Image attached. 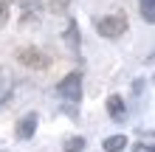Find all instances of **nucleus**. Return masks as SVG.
<instances>
[{"label": "nucleus", "instance_id": "nucleus-2", "mask_svg": "<svg viewBox=\"0 0 155 152\" xmlns=\"http://www.w3.org/2000/svg\"><path fill=\"white\" fill-rule=\"evenodd\" d=\"M96 31H99V37H104V40H116V37H121L127 31V17L124 14H107V17H102V20L96 23Z\"/></svg>", "mask_w": 155, "mask_h": 152}, {"label": "nucleus", "instance_id": "nucleus-1", "mask_svg": "<svg viewBox=\"0 0 155 152\" xmlns=\"http://www.w3.org/2000/svg\"><path fill=\"white\" fill-rule=\"evenodd\" d=\"M17 62L25 68H31V70H45V68H51V57L45 51L40 48H34V45H23V48H17Z\"/></svg>", "mask_w": 155, "mask_h": 152}, {"label": "nucleus", "instance_id": "nucleus-8", "mask_svg": "<svg viewBox=\"0 0 155 152\" xmlns=\"http://www.w3.org/2000/svg\"><path fill=\"white\" fill-rule=\"evenodd\" d=\"M141 17L147 23H155V0H141Z\"/></svg>", "mask_w": 155, "mask_h": 152}, {"label": "nucleus", "instance_id": "nucleus-10", "mask_svg": "<svg viewBox=\"0 0 155 152\" xmlns=\"http://www.w3.org/2000/svg\"><path fill=\"white\" fill-rule=\"evenodd\" d=\"M8 11H12V0H0V28H3L6 20H8Z\"/></svg>", "mask_w": 155, "mask_h": 152}, {"label": "nucleus", "instance_id": "nucleus-11", "mask_svg": "<svg viewBox=\"0 0 155 152\" xmlns=\"http://www.w3.org/2000/svg\"><path fill=\"white\" fill-rule=\"evenodd\" d=\"M68 3H71V0H48V8H51L54 14H62L68 8Z\"/></svg>", "mask_w": 155, "mask_h": 152}, {"label": "nucleus", "instance_id": "nucleus-5", "mask_svg": "<svg viewBox=\"0 0 155 152\" xmlns=\"http://www.w3.org/2000/svg\"><path fill=\"white\" fill-rule=\"evenodd\" d=\"M107 113H110L113 121H124L127 118V107H124V99L118 93H113L110 99H107Z\"/></svg>", "mask_w": 155, "mask_h": 152}, {"label": "nucleus", "instance_id": "nucleus-9", "mask_svg": "<svg viewBox=\"0 0 155 152\" xmlns=\"http://www.w3.org/2000/svg\"><path fill=\"white\" fill-rule=\"evenodd\" d=\"M65 40L71 42V48H74V51L79 48V31H76V23H74V20H71V25H68V31H65Z\"/></svg>", "mask_w": 155, "mask_h": 152}, {"label": "nucleus", "instance_id": "nucleus-4", "mask_svg": "<svg viewBox=\"0 0 155 152\" xmlns=\"http://www.w3.org/2000/svg\"><path fill=\"white\" fill-rule=\"evenodd\" d=\"M37 124H40V115H37V113H25L23 118L17 121L14 135L20 138V141H28V138H34V132H37Z\"/></svg>", "mask_w": 155, "mask_h": 152}, {"label": "nucleus", "instance_id": "nucleus-13", "mask_svg": "<svg viewBox=\"0 0 155 152\" xmlns=\"http://www.w3.org/2000/svg\"><path fill=\"white\" fill-rule=\"evenodd\" d=\"M150 59H155V51H152V53H150Z\"/></svg>", "mask_w": 155, "mask_h": 152}, {"label": "nucleus", "instance_id": "nucleus-7", "mask_svg": "<svg viewBox=\"0 0 155 152\" xmlns=\"http://www.w3.org/2000/svg\"><path fill=\"white\" fill-rule=\"evenodd\" d=\"M62 149H65V152H82V149H85V138H82V135H71V138H65Z\"/></svg>", "mask_w": 155, "mask_h": 152}, {"label": "nucleus", "instance_id": "nucleus-6", "mask_svg": "<svg viewBox=\"0 0 155 152\" xmlns=\"http://www.w3.org/2000/svg\"><path fill=\"white\" fill-rule=\"evenodd\" d=\"M104 152H121L127 147V135H110V138H104Z\"/></svg>", "mask_w": 155, "mask_h": 152}, {"label": "nucleus", "instance_id": "nucleus-14", "mask_svg": "<svg viewBox=\"0 0 155 152\" xmlns=\"http://www.w3.org/2000/svg\"><path fill=\"white\" fill-rule=\"evenodd\" d=\"M0 152H3V149H0Z\"/></svg>", "mask_w": 155, "mask_h": 152}, {"label": "nucleus", "instance_id": "nucleus-3", "mask_svg": "<svg viewBox=\"0 0 155 152\" xmlns=\"http://www.w3.org/2000/svg\"><path fill=\"white\" fill-rule=\"evenodd\" d=\"M57 93L68 102H79L82 99V73L79 70H71V73L57 85Z\"/></svg>", "mask_w": 155, "mask_h": 152}, {"label": "nucleus", "instance_id": "nucleus-12", "mask_svg": "<svg viewBox=\"0 0 155 152\" xmlns=\"http://www.w3.org/2000/svg\"><path fill=\"white\" fill-rule=\"evenodd\" d=\"M133 152H155V144H147V141H138L133 147Z\"/></svg>", "mask_w": 155, "mask_h": 152}]
</instances>
